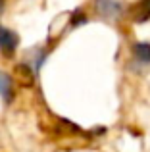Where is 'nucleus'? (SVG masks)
<instances>
[{
    "mask_svg": "<svg viewBox=\"0 0 150 152\" xmlns=\"http://www.w3.org/2000/svg\"><path fill=\"white\" fill-rule=\"evenodd\" d=\"M133 52H135V58L143 64H150V42H137L133 46Z\"/></svg>",
    "mask_w": 150,
    "mask_h": 152,
    "instance_id": "nucleus-4",
    "label": "nucleus"
},
{
    "mask_svg": "<svg viewBox=\"0 0 150 152\" xmlns=\"http://www.w3.org/2000/svg\"><path fill=\"white\" fill-rule=\"evenodd\" d=\"M133 19L135 21H146V19H150V0H141L137 4L135 12H133Z\"/></svg>",
    "mask_w": 150,
    "mask_h": 152,
    "instance_id": "nucleus-3",
    "label": "nucleus"
},
{
    "mask_svg": "<svg viewBox=\"0 0 150 152\" xmlns=\"http://www.w3.org/2000/svg\"><path fill=\"white\" fill-rule=\"evenodd\" d=\"M15 46H17V37H15L12 31L4 29V27H0V48L2 52H14Z\"/></svg>",
    "mask_w": 150,
    "mask_h": 152,
    "instance_id": "nucleus-2",
    "label": "nucleus"
},
{
    "mask_svg": "<svg viewBox=\"0 0 150 152\" xmlns=\"http://www.w3.org/2000/svg\"><path fill=\"white\" fill-rule=\"evenodd\" d=\"M96 8H98V12L108 19H116L117 15L121 14V4L117 2V0H98Z\"/></svg>",
    "mask_w": 150,
    "mask_h": 152,
    "instance_id": "nucleus-1",
    "label": "nucleus"
},
{
    "mask_svg": "<svg viewBox=\"0 0 150 152\" xmlns=\"http://www.w3.org/2000/svg\"><path fill=\"white\" fill-rule=\"evenodd\" d=\"M12 94V83L10 77L4 73H0V96H10Z\"/></svg>",
    "mask_w": 150,
    "mask_h": 152,
    "instance_id": "nucleus-5",
    "label": "nucleus"
}]
</instances>
